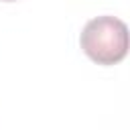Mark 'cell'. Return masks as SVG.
I'll use <instances>...</instances> for the list:
<instances>
[{"label": "cell", "mask_w": 130, "mask_h": 130, "mask_svg": "<svg viewBox=\"0 0 130 130\" xmlns=\"http://www.w3.org/2000/svg\"><path fill=\"white\" fill-rule=\"evenodd\" d=\"M79 45L98 65H116L128 53V26L116 16L91 18L81 30Z\"/></svg>", "instance_id": "6da1fadb"}, {"label": "cell", "mask_w": 130, "mask_h": 130, "mask_svg": "<svg viewBox=\"0 0 130 130\" xmlns=\"http://www.w3.org/2000/svg\"><path fill=\"white\" fill-rule=\"evenodd\" d=\"M0 2H16V0H0Z\"/></svg>", "instance_id": "7a4b0ae2"}]
</instances>
